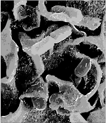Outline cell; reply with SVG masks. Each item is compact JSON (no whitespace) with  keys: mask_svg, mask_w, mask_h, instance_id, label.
<instances>
[{"mask_svg":"<svg viewBox=\"0 0 106 123\" xmlns=\"http://www.w3.org/2000/svg\"><path fill=\"white\" fill-rule=\"evenodd\" d=\"M57 113L62 116H69L72 112L64 107H60L56 110Z\"/></svg>","mask_w":106,"mask_h":123,"instance_id":"d6986e66","label":"cell"},{"mask_svg":"<svg viewBox=\"0 0 106 123\" xmlns=\"http://www.w3.org/2000/svg\"><path fill=\"white\" fill-rule=\"evenodd\" d=\"M57 85L62 96L64 108L72 112H88L94 108L85 96L80 92L71 82L59 79Z\"/></svg>","mask_w":106,"mask_h":123,"instance_id":"6da1fadb","label":"cell"},{"mask_svg":"<svg viewBox=\"0 0 106 123\" xmlns=\"http://www.w3.org/2000/svg\"><path fill=\"white\" fill-rule=\"evenodd\" d=\"M52 12L65 13L70 18L71 20V25L79 23L83 17L82 13L78 9L74 8L66 7L65 6H57L53 7L51 9Z\"/></svg>","mask_w":106,"mask_h":123,"instance_id":"277c9868","label":"cell"},{"mask_svg":"<svg viewBox=\"0 0 106 123\" xmlns=\"http://www.w3.org/2000/svg\"><path fill=\"white\" fill-rule=\"evenodd\" d=\"M58 25L56 24H54L49 26L47 29L45 34V37L50 36L51 33H52L54 31L58 29Z\"/></svg>","mask_w":106,"mask_h":123,"instance_id":"ffe728a7","label":"cell"},{"mask_svg":"<svg viewBox=\"0 0 106 123\" xmlns=\"http://www.w3.org/2000/svg\"><path fill=\"white\" fill-rule=\"evenodd\" d=\"M45 34L46 32L43 31L41 34L37 35L35 38H31L25 33L20 32L19 33V38L23 51L30 56L31 55V49L33 46L41 41L45 38Z\"/></svg>","mask_w":106,"mask_h":123,"instance_id":"3957f363","label":"cell"},{"mask_svg":"<svg viewBox=\"0 0 106 123\" xmlns=\"http://www.w3.org/2000/svg\"><path fill=\"white\" fill-rule=\"evenodd\" d=\"M92 58L89 56L83 58L75 70V74L77 77L83 78L88 75L92 66Z\"/></svg>","mask_w":106,"mask_h":123,"instance_id":"8fae6325","label":"cell"},{"mask_svg":"<svg viewBox=\"0 0 106 123\" xmlns=\"http://www.w3.org/2000/svg\"><path fill=\"white\" fill-rule=\"evenodd\" d=\"M87 121L88 123H106V107L90 113Z\"/></svg>","mask_w":106,"mask_h":123,"instance_id":"5bb4252c","label":"cell"},{"mask_svg":"<svg viewBox=\"0 0 106 123\" xmlns=\"http://www.w3.org/2000/svg\"><path fill=\"white\" fill-rule=\"evenodd\" d=\"M69 118L70 123H88L79 112L72 113L69 116Z\"/></svg>","mask_w":106,"mask_h":123,"instance_id":"ac0fdd59","label":"cell"},{"mask_svg":"<svg viewBox=\"0 0 106 123\" xmlns=\"http://www.w3.org/2000/svg\"><path fill=\"white\" fill-rule=\"evenodd\" d=\"M101 19L96 17L88 16H83L82 19L79 23L74 24L73 25L84 26L91 30L94 31L100 26Z\"/></svg>","mask_w":106,"mask_h":123,"instance_id":"7c38bea8","label":"cell"},{"mask_svg":"<svg viewBox=\"0 0 106 123\" xmlns=\"http://www.w3.org/2000/svg\"><path fill=\"white\" fill-rule=\"evenodd\" d=\"M18 109L15 112L10 113L7 116H1V123H23L29 116L30 110L22 100Z\"/></svg>","mask_w":106,"mask_h":123,"instance_id":"7a4b0ae2","label":"cell"},{"mask_svg":"<svg viewBox=\"0 0 106 123\" xmlns=\"http://www.w3.org/2000/svg\"><path fill=\"white\" fill-rule=\"evenodd\" d=\"M27 2L26 1H14L13 12L16 21H20L29 16L26 13Z\"/></svg>","mask_w":106,"mask_h":123,"instance_id":"30bf717a","label":"cell"},{"mask_svg":"<svg viewBox=\"0 0 106 123\" xmlns=\"http://www.w3.org/2000/svg\"><path fill=\"white\" fill-rule=\"evenodd\" d=\"M1 95L7 100H14L17 98V91L15 82V77L9 83H1Z\"/></svg>","mask_w":106,"mask_h":123,"instance_id":"ba28073f","label":"cell"},{"mask_svg":"<svg viewBox=\"0 0 106 123\" xmlns=\"http://www.w3.org/2000/svg\"><path fill=\"white\" fill-rule=\"evenodd\" d=\"M55 44V40L53 38L50 36L46 37L41 41L33 46L31 55L41 56L53 48Z\"/></svg>","mask_w":106,"mask_h":123,"instance_id":"52a82bcc","label":"cell"},{"mask_svg":"<svg viewBox=\"0 0 106 123\" xmlns=\"http://www.w3.org/2000/svg\"><path fill=\"white\" fill-rule=\"evenodd\" d=\"M45 1H39L38 8L41 15L49 20L53 21H63L71 23V20L68 16L65 13H56L48 12L45 4Z\"/></svg>","mask_w":106,"mask_h":123,"instance_id":"5b68a950","label":"cell"},{"mask_svg":"<svg viewBox=\"0 0 106 123\" xmlns=\"http://www.w3.org/2000/svg\"><path fill=\"white\" fill-rule=\"evenodd\" d=\"M25 97L29 98L31 99L33 106L30 109V110L34 109L39 111H43L47 109L48 98L41 96H29Z\"/></svg>","mask_w":106,"mask_h":123,"instance_id":"9a60e30c","label":"cell"},{"mask_svg":"<svg viewBox=\"0 0 106 123\" xmlns=\"http://www.w3.org/2000/svg\"><path fill=\"white\" fill-rule=\"evenodd\" d=\"M37 8L33 11L32 15H31L30 22L26 24H23L22 26L25 31H29L39 27L40 22L41 15L39 10Z\"/></svg>","mask_w":106,"mask_h":123,"instance_id":"4fadbf2b","label":"cell"},{"mask_svg":"<svg viewBox=\"0 0 106 123\" xmlns=\"http://www.w3.org/2000/svg\"><path fill=\"white\" fill-rule=\"evenodd\" d=\"M106 15H105L100 35L87 37L84 41L96 45L106 55Z\"/></svg>","mask_w":106,"mask_h":123,"instance_id":"8992f818","label":"cell"},{"mask_svg":"<svg viewBox=\"0 0 106 123\" xmlns=\"http://www.w3.org/2000/svg\"><path fill=\"white\" fill-rule=\"evenodd\" d=\"M72 33L70 26L65 25L51 33L50 36L55 40V44H57L68 38Z\"/></svg>","mask_w":106,"mask_h":123,"instance_id":"9c48e42d","label":"cell"},{"mask_svg":"<svg viewBox=\"0 0 106 123\" xmlns=\"http://www.w3.org/2000/svg\"><path fill=\"white\" fill-rule=\"evenodd\" d=\"M97 90L102 107H106V80L100 83Z\"/></svg>","mask_w":106,"mask_h":123,"instance_id":"e0dca14e","label":"cell"},{"mask_svg":"<svg viewBox=\"0 0 106 123\" xmlns=\"http://www.w3.org/2000/svg\"><path fill=\"white\" fill-rule=\"evenodd\" d=\"M49 101V107L52 110L56 111L59 107H64L62 96L59 92L52 94L50 98Z\"/></svg>","mask_w":106,"mask_h":123,"instance_id":"2e32d148","label":"cell"}]
</instances>
